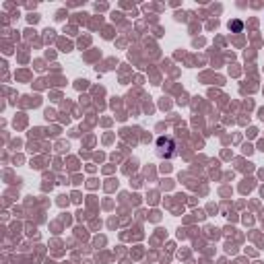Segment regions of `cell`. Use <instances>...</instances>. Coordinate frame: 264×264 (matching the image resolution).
Instances as JSON below:
<instances>
[{
	"mask_svg": "<svg viewBox=\"0 0 264 264\" xmlns=\"http://www.w3.org/2000/svg\"><path fill=\"white\" fill-rule=\"evenodd\" d=\"M229 27H231V29H236V31H240V29H241V23H240V21H233V23H229Z\"/></svg>",
	"mask_w": 264,
	"mask_h": 264,
	"instance_id": "2",
	"label": "cell"
},
{
	"mask_svg": "<svg viewBox=\"0 0 264 264\" xmlns=\"http://www.w3.org/2000/svg\"><path fill=\"white\" fill-rule=\"evenodd\" d=\"M157 155L165 159H171L175 155V143L171 136H159L157 139Z\"/></svg>",
	"mask_w": 264,
	"mask_h": 264,
	"instance_id": "1",
	"label": "cell"
}]
</instances>
